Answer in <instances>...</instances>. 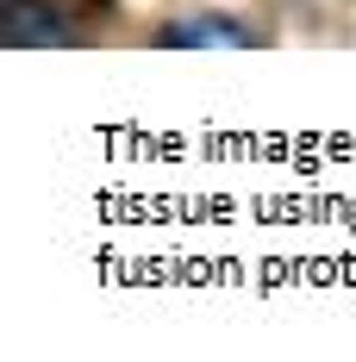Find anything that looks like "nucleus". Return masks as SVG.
Wrapping results in <instances>:
<instances>
[{"label":"nucleus","instance_id":"2","mask_svg":"<svg viewBox=\"0 0 356 362\" xmlns=\"http://www.w3.org/2000/svg\"><path fill=\"white\" fill-rule=\"evenodd\" d=\"M6 44L13 50H44V44H75V25L63 0H6Z\"/></svg>","mask_w":356,"mask_h":362},{"label":"nucleus","instance_id":"1","mask_svg":"<svg viewBox=\"0 0 356 362\" xmlns=\"http://www.w3.org/2000/svg\"><path fill=\"white\" fill-rule=\"evenodd\" d=\"M156 50H269L275 32L256 25L250 13H225V6H194V13H176L150 32Z\"/></svg>","mask_w":356,"mask_h":362}]
</instances>
